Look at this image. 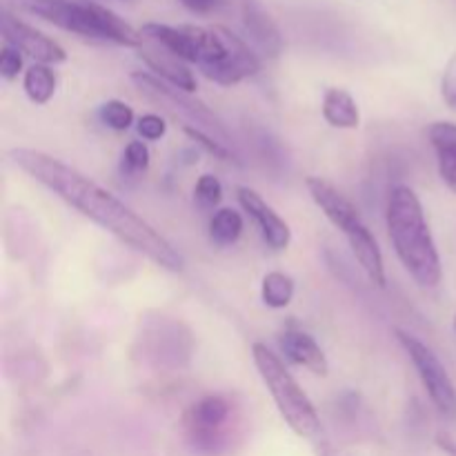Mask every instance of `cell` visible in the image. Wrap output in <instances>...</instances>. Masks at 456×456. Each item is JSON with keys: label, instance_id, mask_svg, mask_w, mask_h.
<instances>
[{"label": "cell", "instance_id": "6da1fadb", "mask_svg": "<svg viewBox=\"0 0 456 456\" xmlns=\"http://www.w3.org/2000/svg\"><path fill=\"white\" fill-rule=\"evenodd\" d=\"M9 156L36 183L47 187L49 191H53L58 199L78 209L80 214L92 218L102 230L118 236L132 249L145 254L156 265L169 272H178L183 267L181 254L154 225H150L145 218L138 216L132 208H127L123 200L116 199L111 191L85 176L83 172L45 154V151L27 150V147L12 150Z\"/></svg>", "mask_w": 456, "mask_h": 456}, {"label": "cell", "instance_id": "7a4b0ae2", "mask_svg": "<svg viewBox=\"0 0 456 456\" xmlns=\"http://www.w3.org/2000/svg\"><path fill=\"white\" fill-rule=\"evenodd\" d=\"M142 38L159 43L181 61L199 65L200 71L214 83L232 87L252 78L261 71V58L243 38L223 25H165L145 22Z\"/></svg>", "mask_w": 456, "mask_h": 456}, {"label": "cell", "instance_id": "3957f363", "mask_svg": "<svg viewBox=\"0 0 456 456\" xmlns=\"http://www.w3.org/2000/svg\"><path fill=\"white\" fill-rule=\"evenodd\" d=\"M386 218L396 256L410 276L421 288H436L444 279V267L419 196L405 185L395 187L387 199Z\"/></svg>", "mask_w": 456, "mask_h": 456}, {"label": "cell", "instance_id": "277c9868", "mask_svg": "<svg viewBox=\"0 0 456 456\" xmlns=\"http://www.w3.org/2000/svg\"><path fill=\"white\" fill-rule=\"evenodd\" d=\"M9 7L38 16L76 36L105 43L136 47L145 43L141 31L125 22L118 13L92 0H4Z\"/></svg>", "mask_w": 456, "mask_h": 456}, {"label": "cell", "instance_id": "5b68a950", "mask_svg": "<svg viewBox=\"0 0 456 456\" xmlns=\"http://www.w3.org/2000/svg\"><path fill=\"white\" fill-rule=\"evenodd\" d=\"M252 359L256 365L258 374H261L263 383L270 390L272 399H274L276 408H279L281 417L285 419L289 428L297 432L303 439H314L321 435V419L316 414L314 403L310 396L303 392L297 379L292 377L279 354L270 350L265 343H254L252 346Z\"/></svg>", "mask_w": 456, "mask_h": 456}, {"label": "cell", "instance_id": "8992f818", "mask_svg": "<svg viewBox=\"0 0 456 456\" xmlns=\"http://www.w3.org/2000/svg\"><path fill=\"white\" fill-rule=\"evenodd\" d=\"M134 85L145 94L151 101L160 102L167 111H172L174 116H183V118L190 120V127L203 129L209 136L218 138L221 142L230 145V134L223 127L221 120L208 110L200 101H194L190 98V94L183 92V89H176L174 85H165L163 80L156 78V76L147 74V71H134L132 74Z\"/></svg>", "mask_w": 456, "mask_h": 456}, {"label": "cell", "instance_id": "52a82bcc", "mask_svg": "<svg viewBox=\"0 0 456 456\" xmlns=\"http://www.w3.org/2000/svg\"><path fill=\"white\" fill-rule=\"evenodd\" d=\"M396 338L403 346V350L408 352V356L412 359L414 368H417L419 379H421L423 387H426L428 396L435 403V408L439 410L441 417L454 421L456 419V386L452 377L448 374L445 365L441 363L439 356L430 350L423 341H419L412 334L403 332V330H395Z\"/></svg>", "mask_w": 456, "mask_h": 456}, {"label": "cell", "instance_id": "ba28073f", "mask_svg": "<svg viewBox=\"0 0 456 456\" xmlns=\"http://www.w3.org/2000/svg\"><path fill=\"white\" fill-rule=\"evenodd\" d=\"M232 419V401L225 395H208L185 414V430L191 444L200 450L221 445L225 428Z\"/></svg>", "mask_w": 456, "mask_h": 456}, {"label": "cell", "instance_id": "9c48e42d", "mask_svg": "<svg viewBox=\"0 0 456 456\" xmlns=\"http://www.w3.org/2000/svg\"><path fill=\"white\" fill-rule=\"evenodd\" d=\"M3 38L4 43L13 45L40 65H58L67 61V52L56 40L22 22L9 7H4L3 12Z\"/></svg>", "mask_w": 456, "mask_h": 456}, {"label": "cell", "instance_id": "30bf717a", "mask_svg": "<svg viewBox=\"0 0 456 456\" xmlns=\"http://www.w3.org/2000/svg\"><path fill=\"white\" fill-rule=\"evenodd\" d=\"M305 185L312 200L319 205L321 212L330 218V223L346 234V239L356 234L361 227H365V221L359 209H356V205L346 194H341L332 183L323 181L319 176H310L305 181Z\"/></svg>", "mask_w": 456, "mask_h": 456}, {"label": "cell", "instance_id": "8fae6325", "mask_svg": "<svg viewBox=\"0 0 456 456\" xmlns=\"http://www.w3.org/2000/svg\"><path fill=\"white\" fill-rule=\"evenodd\" d=\"M236 196H239L240 208H243L258 225L265 243L270 245L272 249H288L289 243H292V230H289L288 223L272 209V205H267L265 199H263L258 191H254L252 187H239V190H236Z\"/></svg>", "mask_w": 456, "mask_h": 456}, {"label": "cell", "instance_id": "7c38bea8", "mask_svg": "<svg viewBox=\"0 0 456 456\" xmlns=\"http://www.w3.org/2000/svg\"><path fill=\"white\" fill-rule=\"evenodd\" d=\"M240 20L248 38L252 40L254 47L261 49L267 58H279L283 52V36H281L279 25L274 18L265 12L258 0H243L240 4Z\"/></svg>", "mask_w": 456, "mask_h": 456}, {"label": "cell", "instance_id": "4fadbf2b", "mask_svg": "<svg viewBox=\"0 0 456 456\" xmlns=\"http://www.w3.org/2000/svg\"><path fill=\"white\" fill-rule=\"evenodd\" d=\"M147 43L150 45L142 43L141 49H138V52H141V58L147 62V67L154 69L165 83L174 85L176 89H183V92L187 94L196 92V76L191 74L187 62L181 61L178 56H174L169 49L160 47L159 43H151V40H147Z\"/></svg>", "mask_w": 456, "mask_h": 456}, {"label": "cell", "instance_id": "5bb4252c", "mask_svg": "<svg viewBox=\"0 0 456 456\" xmlns=\"http://www.w3.org/2000/svg\"><path fill=\"white\" fill-rule=\"evenodd\" d=\"M281 350L285 352V356H288L294 365H301V368L310 370L316 377H328V359H325L323 350H321L319 343L314 341V337H310L307 332H301V330H288V332L281 337Z\"/></svg>", "mask_w": 456, "mask_h": 456}, {"label": "cell", "instance_id": "9a60e30c", "mask_svg": "<svg viewBox=\"0 0 456 456\" xmlns=\"http://www.w3.org/2000/svg\"><path fill=\"white\" fill-rule=\"evenodd\" d=\"M428 138L436 151L441 181L456 194V123L436 120L428 127Z\"/></svg>", "mask_w": 456, "mask_h": 456}, {"label": "cell", "instance_id": "2e32d148", "mask_svg": "<svg viewBox=\"0 0 456 456\" xmlns=\"http://www.w3.org/2000/svg\"><path fill=\"white\" fill-rule=\"evenodd\" d=\"M347 243H350L352 254L356 256L359 265L363 267L368 279L372 281L374 285H379V288H386V263H383L381 248H379L377 239H374V234L370 232V227L365 225L363 230H359L356 234L347 236Z\"/></svg>", "mask_w": 456, "mask_h": 456}, {"label": "cell", "instance_id": "e0dca14e", "mask_svg": "<svg viewBox=\"0 0 456 456\" xmlns=\"http://www.w3.org/2000/svg\"><path fill=\"white\" fill-rule=\"evenodd\" d=\"M323 118L337 129H356L361 125V111L350 92L330 87L323 94Z\"/></svg>", "mask_w": 456, "mask_h": 456}, {"label": "cell", "instance_id": "ac0fdd59", "mask_svg": "<svg viewBox=\"0 0 456 456\" xmlns=\"http://www.w3.org/2000/svg\"><path fill=\"white\" fill-rule=\"evenodd\" d=\"M22 87H25L31 102H36V105H47L53 98V94H56V74H53L49 65L36 62V65H31L25 71Z\"/></svg>", "mask_w": 456, "mask_h": 456}, {"label": "cell", "instance_id": "d6986e66", "mask_svg": "<svg viewBox=\"0 0 456 456\" xmlns=\"http://www.w3.org/2000/svg\"><path fill=\"white\" fill-rule=\"evenodd\" d=\"M263 303L272 310H283L294 298V279L285 272H267L261 288Z\"/></svg>", "mask_w": 456, "mask_h": 456}, {"label": "cell", "instance_id": "ffe728a7", "mask_svg": "<svg viewBox=\"0 0 456 456\" xmlns=\"http://www.w3.org/2000/svg\"><path fill=\"white\" fill-rule=\"evenodd\" d=\"M243 234V218L236 209L223 208L209 221V239L216 245H234Z\"/></svg>", "mask_w": 456, "mask_h": 456}, {"label": "cell", "instance_id": "44dd1931", "mask_svg": "<svg viewBox=\"0 0 456 456\" xmlns=\"http://www.w3.org/2000/svg\"><path fill=\"white\" fill-rule=\"evenodd\" d=\"M101 120L107 127L116 129V132H125L134 125V110L123 101H107L101 107Z\"/></svg>", "mask_w": 456, "mask_h": 456}, {"label": "cell", "instance_id": "7402d4cb", "mask_svg": "<svg viewBox=\"0 0 456 456\" xmlns=\"http://www.w3.org/2000/svg\"><path fill=\"white\" fill-rule=\"evenodd\" d=\"M147 167H150V150L142 141H132L125 147L120 169L127 176H138V174H145Z\"/></svg>", "mask_w": 456, "mask_h": 456}, {"label": "cell", "instance_id": "603a6c76", "mask_svg": "<svg viewBox=\"0 0 456 456\" xmlns=\"http://www.w3.org/2000/svg\"><path fill=\"white\" fill-rule=\"evenodd\" d=\"M194 199L203 209H214L223 200V183L212 174H203L196 181Z\"/></svg>", "mask_w": 456, "mask_h": 456}, {"label": "cell", "instance_id": "cb8c5ba5", "mask_svg": "<svg viewBox=\"0 0 456 456\" xmlns=\"http://www.w3.org/2000/svg\"><path fill=\"white\" fill-rule=\"evenodd\" d=\"M183 132H185L187 136H190L191 141L196 142V145L203 147L208 154L216 156V159H221V160H239V159H236L234 151L230 150V145L221 142L218 138L209 136V134L203 132V129H196V127H190V125H185V127H183Z\"/></svg>", "mask_w": 456, "mask_h": 456}, {"label": "cell", "instance_id": "d4e9b609", "mask_svg": "<svg viewBox=\"0 0 456 456\" xmlns=\"http://www.w3.org/2000/svg\"><path fill=\"white\" fill-rule=\"evenodd\" d=\"M22 71V52L13 45L4 43L3 52H0V76L4 80H13Z\"/></svg>", "mask_w": 456, "mask_h": 456}, {"label": "cell", "instance_id": "484cf974", "mask_svg": "<svg viewBox=\"0 0 456 456\" xmlns=\"http://www.w3.org/2000/svg\"><path fill=\"white\" fill-rule=\"evenodd\" d=\"M136 127H138V134H141L145 141H160V138L165 136V132H167V123L156 114L141 116Z\"/></svg>", "mask_w": 456, "mask_h": 456}, {"label": "cell", "instance_id": "4316f807", "mask_svg": "<svg viewBox=\"0 0 456 456\" xmlns=\"http://www.w3.org/2000/svg\"><path fill=\"white\" fill-rule=\"evenodd\" d=\"M441 96L450 110H456V52L445 65L444 76H441Z\"/></svg>", "mask_w": 456, "mask_h": 456}, {"label": "cell", "instance_id": "83f0119b", "mask_svg": "<svg viewBox=\"0 0 456 456\" xmlns=\"http://www.w3.org/2000/svg\"><path fill=\"white\" fill-rule=\"evenodd\" d=\"M178 3L191 13H212L214 9L221 7L223 0H178Z\"/></svg>", "mask_w": 456, "mask_h": 456}, {"label": "cell", "instance_id": "f1b7e54d", "mask_svg": "<svg viewBox=\"0 0 456 456\" xmlns=\"http://www.w3.org/2000/svg\"><path fill=\"white\" fill-rule=\"evenodd\" d=\"M436 445H439V448L444 450L448 456H456V439H452L448 432H441V435H436Z\"/></svg>", "mask_w": 456, "mask_h": 456}, {"label": "cell", "instance_id": "f546056e", "mask_svg": "<svg viewBox=\"0 0 456 456\" xmlns=\"http://www.w3.org/2000/svg\"><path fill=\"white\" fill-rule=\"evenodd\" d=\"M319 456H347V454L338 452V450L330 448V445H323V448H321V450H319Z\"/></svg>", "mask_w": 456, "mask_h": 456}]
</instances>
